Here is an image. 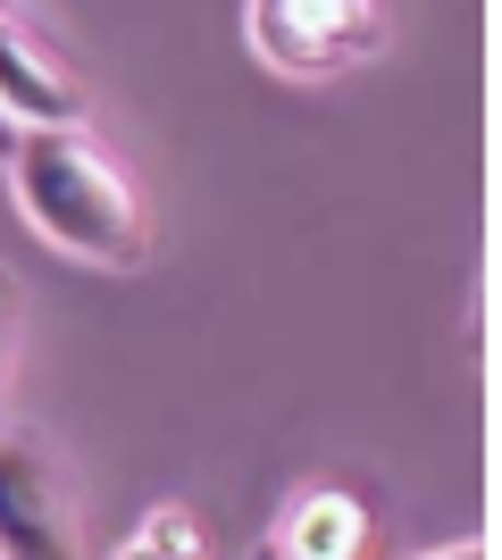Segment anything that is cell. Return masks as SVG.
I'll return each mask as SVG.
<instances>
[{"mask_svg": "<svg viewBox=\"0 0 502 560\" xmlns=\"http://www.w3.org/2000/svg\"><path fill=\"white\" fill-rule=\"evenodd\" d=\"M9 176H17V210L59 252L93 259V268H143L151 259L143 201L109 167V151L84 142V126H34V135H17L9 142Z\"/></svg>", "mask_w": 502, "mask_h": 560, "instance_id": "6da1fadb", "label": "cell"}, {"mask_svg": "<svg viewBox=\"0 0 502 560\" xmlns=\"http://www.w3.org/2000/svg\"><path fill=\"white\" fill-rule=\"evenodd\" d=\"M377 43H385L377 0H252V50L293 84L360 68Z\"/></svg>", "mask_w": 502, "mask_h": 560, "instance_id": "7a4b0ae2", "label": "cell"}, {"mask_svg": "<svg viewBox=\"0 0 502 560\" xmlns=\"http://www.w3.org/2000/svg\"><path fill=\"white\" fill-rule=\"evenodd\" d=\"M0 560H84L68 477L25 435H0Z\"/></svg>", "mask_w": 502, "mask_h": 560, "instance_id": "3957f363", "label": "cell"}, {"mask_svg": "<svg viewBox=\"0 0 502 560\" xmlns=\"http://www.w3.org/2000/svg\"><path fill=\"white\" fill-rule=\"evenodd\" d=\"M0 117L17 135H34V126H84V84L59 59H43L17 25H0Z\"/></svg>", "mask_w": 502, "mask_h": 560, "instance_id": "277c9868", "label": "cell"}, {"mask_svg": "<svg viewBox=\"0 0 502 560\" xmlns=\"http://www.w3.org/2000/svg\"><path fill=\"white\" fill-rule=\"evenodd\" d=\"M268 560H369V502L343 486H311L285 511Z\"/></svg>", "mask_w": 502, "mask_h": 560, "instance_id": "5b68a950", "label": "cell"}, {"mask_svg": "<svg viewBox=\"0 0 502 560\" xmlns=\"http://www.w3.org/2000/svg\"><path fill=\"white\" fill-rule=\"evenodd\" d=\"M9 376H17V293L0 277V410H9Z\"/></svg>", "mask_w": 502, "mask_h": 560, "instance_id": "8992f818", "label": "cell"}, {"mask_svg": "<svg viewBox=\"0 0 502 560\" xmlns=\"http://www.w3.org/2000/svg\"><path fill=\"white\" fill-rule=\"evenodd\" d=\"M428 560H494L486 544H453V552H428Z\"/></svg>", "mask_w": 502, "mask_h": 560, "instance_id": "52a82bcc", "label": "cell"}, {"mask_svg": "<svg viewBox=\"0 0 502 560\" xmlns=\"http://www.w3.org/2000/svg\"><path fill=\"white\" fill-rule=\"evenodd\" d=\"M9 142H17V126H9V117H0V160H9Z\"/></svg>", "mask_w": 502, "mask_h": 560, "instance_id": "ba28073f", "label": "cell"}, {"mask_svg": "<svg viewBox=\"0 0 502 560\" xmlns=\"http://www.w3.org/2000/svg\"><path fill=\"white\" fill-rule=\"evenodd\" d=\"M0 9H9V0H0Z\"/></svg>", "mask_w": 502, "mask_h": 560, "instance_id": "9c48e42d", "label": "cell"}]
</instances>
